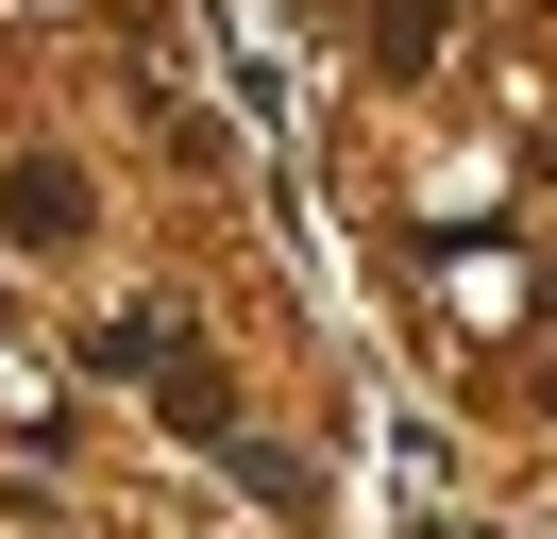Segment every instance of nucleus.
Wrapping results in <instances>:
<instances>
[{
    "mask_svg": "<svg viewBox=\"0 0 557 539\" xmlns=\"http://www.w3.org/2000/svg\"><path fill=\"white\" fill-rule=\"evenodd\" d=\"M0 236H35V253L85 236V186H69V168H0Z\"/></svg>",
    "mask_w": 557,
    "mask_h": 539,
    "instance_id": "nucleus-1",
    "label": "nucleus"
},
{
    "mask_svg": "<svg viewBox=\"0 0 557 539\" xmlns=\"http://www.w3.org/2000/svg\"><path fill=\"white\" fill-rule=\"evenodd\" d=\"M372 51L388 67H440V0H372Z\"/></svg>",
    "mask_w": 557,
    "mask_h": 539,
    "instance_id": "nucleus-2",
    "label": "nucleus"
}]
</instances>
